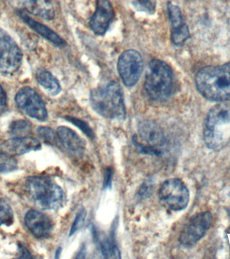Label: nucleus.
I'll return each mask as SVG.
<instances>
[{
    "instance_id": "20e7f679",
    "label": "nucleus",
    "mask_w": 230,
    "mask_h": 259,
    "mask_svg": "<svg viewBox=\"0 0 230 259\" xmlns=\"http://www.w3.org/2000/svg\"><path fill=\"white\" fill-rule=\"evenodd\" d=\"M26 187L30 197L42 209H56L64 204L65 194L62 188L50 178H28Z\"/></svg>"
},
{
    "instance_id": "4be33fe9",
    "label": "nucleus",
    "mask_w": 230,
    "mask_h": 259,
    "mask_svg": "<svg viewBox=\"0 0 230 259\" xmlns=\"http://www.w3.org/2000/svg\"><path fill=\"white\" fill-rule=\"evenodd\" d=\"M133 7L139 12L153 14L156 8L155 0H130Z\"/></svg>"
},
{
    "instance_id": "f3484780",
    "label": "nucleus",
    "mask_w": 230,
    "mask_h": 259,
    "mask_svg": "<svg viewBox=\"0 0 230 259\" xmlns=\"http://www.w3.org/2000/svg\"><path fill=\"white\" fill-rule=\"evenodd\" d=\"M24 10L43 19H53L55 13L51 0H21Z\"/></svg>"
},
{
    "instance_id": "7c9ffc66",
    "label": "nucleus",
    "mask_w": 230,
    "mask_h": 259,
    "mask_svg": "<svg viewBox=\"0 0 230 259\" xmlns=\"http://www.w3.org/2000/svg\"><path fill=\"white\" fill-rule=\"evenodd\" d=\"M20 250H22V254L23 255L22 257H24V258H28V257H32L31 255L30 254V252H28L27 249L25 248H23V247H20Z\"/></svg>"
},
{
    "instance_id": "6ab92c4d",
    "label": "nucleus",
    "mask_w": 230,
    "mask_h": 259,
    "mask_svg": "<svg viewBox=\"0 0 230 259\" xmlns=\"http://www.w3.org/2000/svg\"><path fill=\"white\" fill-rule=\"evenodd\" d=\"M36 80L40 86L43 87L51 95L54 96L58 95L62 91V87L58 79L48 71H38L36 74Z\"/></svg>"
},
{
    "instance_id": "9b49d317",
    "label": "nucleus",
    "mask_w": 230,
    "mask_h": 259,
    "mask_svg": "<svg viewBox=\"0 0 230 259\" xmlns=\"http://www.w3.org/2000/svg\"><path fill=\"white\" fill-rule=\"evenodd\" d=\"M115 16L114 8L109 0H97L96 10L91 17L89 26L98 35H103L108 30Z\"/></svg>"
},
{
    "instance_id": "aec40b11",
    "label": "nucleus",
    "mask_w": 230,
    "mask_h": 259,
    "mask_svg": "<svg viewBox=\"0 0 230 259\" xmlns=\"http://www.w3.org/2000/svg\"><path fill=\"white\" fill-rule=\"evenodd\" d=\"M101 252L104 258H120L121 252L118 247L114 243L112 238H104L99 243Z\"/></svg>"
},
{
    "instance_id": "4468645a",
    "label": "nucleus",
    "mask_w": 230,
    "mask_h": 259,
    "mask_svg": "<svg viewBox=\"0 0 230 259\" xmlns=\"http://www.w3.org/2000/svg\"><path fill=\"white\" fill-rule=\"evenodd\" d=\"M24 222L30 232L37 238H48L53 230L52 220L38 210H30L26 212Z\"/></svg>"
},
{
    "instance_id": "39448f33",
    "label": "nucleus",
    "mask_w": 230,
    "mask_h": 259,
    "mask_svg": "<svg viewBox=\"0 0 230 259\" xmlns=\"http://www.w3.org/2000/svg\"><path fill=\"white\" fill-rule=\"evenodd\" d=\"M230 123V103L220 102L214 105L206 116L203 140L210 149H217L225 141L224 128Z\"/></svg>"
},
{
    "instance_id": "c85d7f7f",
    "label": "nucleus",
    "mask_w": 230,
    "mask_h": 259,
    "mask_svg": "<svg viewBox=\"0 0 230 259\" xmlns=\"http://www.w3.org/2000/svg\"><path fill=\"white\" fill-rule=\"evenodd\" d=\"M7 105V96L4 89L0 85V112L6 109Z\"/></svg>"
},
{
    "instance_id": "0eeeda50",
    "label": "nucleus",
    "mask_w": 230,
    "mask_h": 259,
    "mask_svg": "<svg viewBox=\"0 0 230 259\" xmlns=\"http://www.w3.org/2000/svg\"><path fill=\"white\" fill-rule=\"evenodd\" d=\"M23 55L12 36L0 27V73L13 74L21 66Z\"/></svg>"
},
{
    "instance_id": "1a4fd4ad",
    "label": "nucleus",
    "mask_w": 230,
    "mask_h": 259,
    "mask_svg": "<svg viewBox=\"0 0 230 259\" xmlns=\"http://www.w3.org/2000/svg\"><path fill=\"white\" fill-rule=\"evenodd\" d=\"M143 59L134 50L125 51L119 57L117 68L121 80L127 87L135 86L143 71Z\"/></svg>"
},
{
    "instance_id": "cd10ccee",
    "label": "nucleus",
    "mask_w": 230,
    "mask_h": 259,
    "mask_svg": "<svg viewBox=\"0 0 230 259\" xmlns=\"http://www.w3.org/2000/svg\"><path fill=\"white\" fill-rule=\"evenodd\" d=\"M153 188L152 183L149 181H147L141 186V188L138 192V195L142 198H148L152 193Z\"/></svg>"
},
{
    "instance_id": "bb28decb",
    "label": "nucleus",
    "mask_w": 230,
    "mask_h": 259,
    "mask_svg": "<svg viewBox=\"0 0 230 259\" xmlns=\"http://www.w3.org/2000/svg\"><path fill=\"white\" fill-rule=\"evenodd\" d=\"M86 218V211L84 209L80 210L77 214L76 219H75L74 224H73L72 228H71L70 236H72L77 231L80 230L84 226L85 221Z\"/></svg>"
},
{
    "instance_id": "b1692460",
    "label": "nucleus",
    "mask_w": 230,
    "mask_h": 259,
    "mask_svg": "<svg viewBox=\"0 0 230 259\" xmlns=\"http://www.w3.org/2000/svg\"><path fill=\"white\" fill-rule=\"evenodd\" d=\"M31 130V125L26 120H17L12 123L10 127V133L12 135L22 137V135H26L30 133Z\"/></svg>"
},
{
    "instance_id": "2eb2a0df",
    "label": "nucleus",
    "mask_w": 230,
    "mask_h": 259,
    "mask_svg": "<svg viewBox=\"0 0 230 259\" xmlns=\"http://www.w3.org/2000/svg\"><path fill=\"white\" fill-rule=\"evenodd\" d=\"M56 141H59L64 151L74 157H80L86 149V143L70 127L60 126L56 130Z\"/></svg>"
},
{
    "instance_id": "7ed1b4c3",
    "label": "nucleus",
    "mask_w": 230,
    "mask_h": 259,
    "mask_svg": "<svg viewBox=\"0 0 230 259\" xmlns=\"http://www.w3.org/2000/svg\"><path fill=\"white\" fill-rule=\"evenodd\" d=\"M174 76L170 67L160 60H151L148 65L144 89L151 100L164 101L171 96Z\"/></svg>"
},
{
    "instance_id": "6e6552de",
    "label": "nucleus",
    "mask_w": 230,
    "mask_h": 259,
    "mask_svg": "<svg viewBox=\"0 0 230 259\" xmlns=\"http://www.w3.org/2000/svg\"><path fill=\"white\" fill-rule=\"evenodd\" d=\"M213 222L210 211L199 212L188 222L181 231L179 242L185 247H191L197 244L209 230Z\"/></svg>"
},
{
    "instance_id": "f257e3e1",
    "label": "nucleus",
    "mask_w": 230,
    "mask_h": 259,
    "mask_svg": "<svg viewBox=\"0 0 230 259\" xmlns=\"http://www.w3.org/2000/svg\"><path fill=\"white\" fill-rule=\"evenodd\" d=\"M195 81L197 91L204 98L216 102L230 101V61L221 66L201 68Z\"/></svg>"
},
{
    "instance_id": "a878e982",
    "label": "nucleus",
    "mask_w": 230,
    "mask_h": 259,
    "mask_svg": "<svg viewBox=\"0 0 230 259\" xmlns=\"http://www.w3.org/2000/svg\"><path fill=\"white\" fill-rule=\"evenodd\" d=\"M67 118L71 123L79 127L87 137L90 138V139L94 138V134L93 133L92 130L88 125V123L81 120L80 119L74 118V117H67Z\"/></svg>"
},
{
    "instance_id": "423d86ee",
    "label": "nucleus",
    "mask_w": 230,
    "mask_h": 259,
    "mask_svg": "<svg viewBox=\"0 0 230 259\" xmlns=\"http://www.w3.org/2000/svg\"><path fill=\"white\" fill-rule=\"evenodd\" d=\"M158 196L161 203L174 211L185 209L190 199L189 189L179 178L165 180L159 188Z\"/></svg>"
},
{
    "instance_id": "a211bd4d",
    "label": "nucleus",
    "mask_w": 230,
    "mask_h": 259,
    "mask_svg": "<svg viewBox=\"0 0 230 259\" xmlns=\"http://www.w3.org/2000/svg\"><path fill=\"white\" fill-rule=\"evenodd\" d=\"M20 16L24 20L26 24H27L32 30L37 32L40 35L43 36L44 38L49 40L52 44L56 46L63 47L66 45V41L60 36H59L56 32L47 26L44 25L38 22H36L33 18H30L24 12H20Z\"/></svg>"
},
{
    "instance_id": "5701e85b",
    "label": "nucleus",
    "mask_w": 230,
    "mask_h": 259,
    "mask_svg": "<svg viewBox=\"0 0 230 259\" xmlns=\"http://www.w3.org/2000/svg\"><path fill=\"white\" fill-rule=\"evenodd\" d=\"M13 220L14 214L11 207L6 200L0 199V226L12 224Z\"/></svg>"
},
{
    "instance_id": "9d476101",
    "label": "nucleus",
    "mask_w": 230,
    "mask_h": 259,
    "mask_svg": "<svg viewBox=\"0 0 230 259\" xmlns=\"http://www.w3.org/2000/svg\"><path fill=\"white\" fill-rule=\"evenodd\" d=\"M15 101L18 108L28 116L41 121L47 119L45 104L33 89L29 87L20 89L16 93Z\"/></svg>"
},
{
    "instance_id": "f8f14e48",
    "label": "nucleus",
    "mask_w": 230,
    "mask_h": 259,
    "mask_svg": "<svg viewBox=\"0 0 230 259\" xmlns=\"http://www.w3.org/2000/svg\"><path fill=\"white\" fill-rule=\"evenodd\" d=\"M139 139L143 145L161 151L160 148L165 145L166 139L162 128L158 123L151 119H144L138 124Z\"/></svg>"
},
{
    "instance_id": "412c9836",
    "label": "nucleus",
    "mask_w": 230,
    "mask_h": 259,
    "mask_svg": "<svg viewBox=\"0 0 230 259\" xmlns=\"http://www.w3.org/2000/svg\"><path fill=\"white\" fill-rule=\"evenodd\" d=\"M18 163L15 158L0 151V172L7 173L17 169Z\"/></svg>"
},
{
    "instance_id": "dca6fc26",
    "label": "nucleus",
    "mask_w": 230,
    "mask_h": 259,
    "mask_svg": "<svg viewBox=\"0 0 230 259\" xmlns=\"http://www.w3.org/2000/svg\"><path fill=\"white\" fill-rule=\"evenodd\" d=\"M40 148V142L30 137H15L0 144V151L14 157L30 151H38Z\"/></svg>"
},
{
    "instance_id": "393cba45",
    "label": "nucleus",
    "mask_w": 230,
    "mask_h": 259,
    "mask_svg": "<svg viewBox=\"0 0 230 259\" xmlns=\"http://www.w3.org/2000/svg\"><path fill=\"white\" fill-rule=\"evenodd\" d=\"M37 133L42 141L50 145H53L56 141V136L50 127L44 126L38 127Z\"/></svg>"
},
{
    "instance_id": "ddd939ff",
    "label": "nucleus",
    "mask_w": 230,
    "mask_h": 259,
    "mask_svg": "<svg viewBox=\"0 0 230 259\" xmlns=\"http://www.w3.org/2000/svg\"><path fill=\"white\" fill-rule=\"evenodd\" d=\"M167 14L171 24V39L177 46H181L190 38V31L179 6L171 2L167 4Z\"/></svg>"
},
{
    "instance_id": "c756f323",
    "label": "nucleus",
    "mask_w": 230,
    "mask_h": 259,
    "mask_svg": "<svg viewBox=\"0 0 230 259\" xmlns=\"http://www.w3.org/2000/svg\"><path fill=\"white\" fill-rule=\"evenodd\" d=\"M112 171L110 169H106V173H105L104 185L105 187L110 186L111 182H112Z\"/></svg>"
},
{
    "instance_id": "f03ea898",
    "label": "nucleus",
    "mask_w": 230,
    "mask_h": 259,
    "mask_svg": "<svg viewBox=\"0 0 230 259\" xmlns=\"http://www.w3.org/2000/svg\"><path fill=\"white\" fill-rule=\"evenodd\" d=\"M93 109L104 118L122 120L126 115L124 95L118 82H111L91 93Z\"/></svg>"
}]
</instances>
